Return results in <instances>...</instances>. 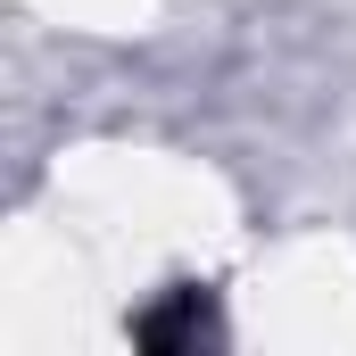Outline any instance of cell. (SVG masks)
I'll return each instance as SVG.
<instances>
[{
	"label": "cell",
	"mask_w": 356,
	"mask_h": 356,
	"mask_svg": "<svg viewBox=\"0 0 356 356\" xmlns=\"http://www.w3.org/2000/svg\"><path fill=\"white\" fill-rule=\"evenodd\" d=\"M133 340H141V348H199V340H216V307H207V290H175L166 307H149V315L133 323Z\"/></svg>",
	"instance_id": "6da1fadb"
}]
</instances>
